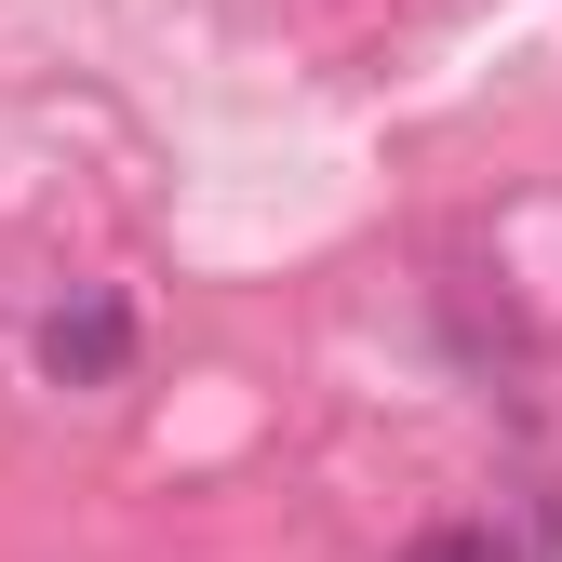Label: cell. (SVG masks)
<instances>
[{
  "mask_svg": "<svg viewBox=\"0 0 562 562\" xmlns=\"http://www.w3.org/2000/svg\"><path fill=\"white\" fill-rule=\"evenodd\" d=\"M121 362H134V308L108 295V281H94V295H67V308L41 322V375H54V389H108Z\"/></svg>",
  "mask_w": 562,
  "mask_h": 562,
  "instance_id": "6da1fadb",
  "label": "cell"
},
{
  "mask_svg": "<svg viewBox=\"0 0 562 562\" xmlns=\"http://www.w3.org/2000/svg\"><path fill=\"white\" fill-rule=\"evenodd\" d=\"M402 562H522V549H509L496 522H442V536H415Z\"/></svg>",
  "mask_w": 562,
  "mask_h": 562,
  "instance_id": "7a4b0ae2",
  "label": "cell"
}]
</instances>
